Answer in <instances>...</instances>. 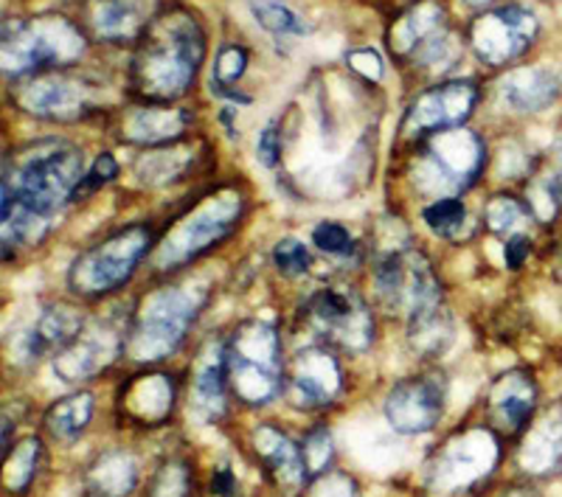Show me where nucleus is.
I'll return each mask as SVG.
<instances>
[{
	"mask_svg": "<svg viewBox=\"0 0 562 497\" xmlns=\"http://www.w3.org/2000/svg\"><path fill=\"white\" fill-rule=\"evenodd\" d=\"M205 59V34L189 9L172 7L155 14L140 32L130 79L147 102H172L194 84Z\"/></svg>",
	"mask_w": 562,
	"mask_h": 497,
	"instance_id": "1",
	"label": "nucleus"
},
{
	"mask_svg": "<svg viewBox=\"0 0 562 497\" xmlns=\"http://www.w3.org/2000/svg\"><path fill=\"white\" fill-rule=\"evenodd\" d=\"M82 149L59 138L29 144L20 158L3 163V197L18 200L37 217H52L54 211L77 200L85 180Z\"/></svg>",
	"mask_w": 562,
	"mask_h": 497,
	"instance_id": "2",
	"label": "nucleus"
},
{
	"mask_svg": "<svg viewBox=\"0 0 562 497\" xmlns=\"http://www.w3.org/2000/svg\"><path fill=\"white\" fill-rule=\"evenodd\" d=\"M225 349L231 394L245 405H265L276 399L284 380L281 343L273 324L268 320H245L234 329Z\"/></svg>",
	"mask_w": 562,
	"mask_h": 497,
	"instance_id": "3",
	"label": "nucleus"
},
{
	"mask_svg": "<svg viewBox=\"0 0 562 497\" xmlns=\"http://www.w3.org/2000/svg\"><path fill=\"white\" fill-rule=\"evenodd\" d=\"M203 304L205 287L200 284H172L149 295L130 331V358L138 363H155L175 354Z\"/></svg>",
	"mask_w": 562,
	"mask_h": 497,
	"instance_id": "4",
	"label": "nucleus"
},
{
	"mask_svg": "<svg viewBox=\"0 0 562 497\" xmlns=\"http://www.w3.org/2000/svg\"><path fill=\"white\" fill-rule=\"evenodd\" d=\"M85 37L70 20L32 18V20H9L3 26V70L7 77H26V74H43L57 70L59 65L74 63L82 57Z\"/></svg>",
	"mask_w": 562,
	"mask_h": 497,
	"instance_id": "5",
	"label": "nucleus"
},
{
	"mask_svg": "<svg viewBox=\"0 0 562 497\" xmlns=\"http://www.w3.org/2000/svg\"><path fill=\"white\" fill-rule=\"evenodd\" d=\"M149 245H153V230L147 225H130V228L108 236L104 242L93 245L74 259L68 270L70 293L85 295V298H102V295L124 287L140 259L147 256Z\"/></svg>",
	"mask_w": 562,
	"mask_h": 497,
	"instance_id": "6",
	"label": "nucleus"
},
{
	"mask_svg": "<svg viewBox=\"0 0 562 497\" xmlns=\"http://www.w3.org/2000/svg\"><path fill=\"white\" fill-rule=\"evenodd\" d=\"M239 214H243V197L234 189H225L217 197L205 200L164 239L158 250V264L160 268H180V264L192 262L194 256L205 253L211 245H217L234 230Z\"/></svg>",
	"mask_w": 562,
	"mask_h": 497,
	"instance_id": "7",
	"label": "nucleus"
},
{
	"mask_svg": "<svg viewBox=\"0 0 562 497\" xmlns=\"http://www.w3.org/2000/svg\"><path fill=\"white\" fill-rule=\"evenodd\" d=\"M378 295L383 304L411 318L441 306V287L434 268L419 250H394L378 268Z\"/></svg>",
	"mask_w": 562,
	"mask_h": 497,
	"instance_id": "8",
	"label": "nucleus"
},
{
	"mask_svg": "<svg viewBox=\"0 0 562 497\" xmlns=\"http://www.w3.org/2000/svg\"><path fill=\"white\" fill-rule=\"evenodd\" d=\"M484 163L486 147L479 135L456 127L428 135L416 172L428 183L425 189H434L436 183L445 189H464L479 178Z\"/></svg>",
	"mask_w": 562,
	"mask_h": 497,
	"instance_id": "9",
	"label": "nucleus"
},
{
	"mask_svg": "<svg viewBox=\"0 0 562 497\" xmlns=\"http://www.w3.org/2000/svg\"><path fill=\"white\" fill-rule=\"evenodd\" d=\"M304 315L321 338L346 351H363L374 340V318H371L369 306L351 290H318L304 304Z\"/></svg>",
	"mask_w": 562,
	"mask_h": 497,
	"instance_id": "10",
	"label": "nucleus"
},
{
	"mask_svg": "<svg viewBox=\"0 0 562 497\" xmlns=\"http://www.w3.org/2000/svg\"><path fill=\"white\" fill-rule=\"evenodd\" d=\"M540 34V20L520 3H504L481 14L470 29L473 48L486 65H506L524 57Z\"/></svg>",
	"mask_w": 562,
	"mask_h": 497,
	"instance_id": "11",
	"label": "nucleus"
},
{
	"mask_svg": "<svg viewBox=\"0 0 562 497\" xmlns=\"http://www.w3.org/2000/svg\"><path fill=\"white\" fill-rule=\"evenodd\" d=\"M18 104L40 118L74 122L97 108V88L68 70H43L20 88Z\"/></svg>",
	"mask_w": 562,
	"mask_h": 497,
	"instance_id": "12",
	"label": "nucleus"
},
{
	"mask_svg": "<svg viewBox=\"0 0 562 497\" xmlns=\"http://www.w3.org/2000/svg\"><path fill=\"white\" fill-rule=\"evenodd\" d=\"M445 410V385L434 374L408 376L391 388L385 399V419L403 436L428 433L439 425Z\"/></svg>",
	"mask_w": 562,
	"mask_h": 497,
	"instance_id": "13",
	"label": "nucleus"
},
{
	"mask_svg": "<svg viewBox=\"0 0 562 497\" xmlns=\"http://www.w3.org/2000/svg\"><path fill=\"white\" fill-rule=\"evenodd\" d=\"M495 461H498V441L486 430H470L450 439L445 450L436 455L434 484L439 489H459V486L486 478Z\"/></svg>",
	"mask_w": 562,
	"mask_h": 497,
	"instance_id": "14",
	"label": "nucleus"
},
{
	"mask_svg": "<svg viewBox=\"0 0 562 497\" xmlns=\"http://www.w3.org/2000/svg\"><path fill=\"white\" fill-rule=\"evenodd\" d=\"M479 102L473 82H445L430 88L411 104L405 115V129L414 135H434L441 129H456L467 122Z\"/></svg>",
	"mask_w": 562,
	"mask_h": 497,
	"instance_id": "15",
	"label": "nucleus"
},
{
	"mask_svg": "<svg viewBox=\"0 0 562 497\" xmlns=\"http://www.w3.org/2000/svg\"><path fill=\"white\" fill-rule=\"evenodd\" d=\"M254 447L259 461L265 464L273 484L279 486L281 495L299 497L301 492L310 486V472L304 464V453L301 444H295L284 430L273 428V425H262L254 433Z\"/></svg>",
	"mask_w": 562,
	"mask_h": 497,
	"instance_id": "16",
	"label": "nucleus"
},
{
	"mask_svg": "<svg viewBox=\"0 0 562 497\" xmlns=\"http://www.w3.org/2000/svg\"><path fill=\"white\" fill-rule=\"evenodd\" d=\"M290 385L295 388L299 399L313 408H324L344 388V371L338 360L324 346H307L299 351L290 365Z\"/></svg>",
	"mask_w": 562,
	"mask_h": 497,
	"instance_id": "17",
	"label": "nucleus"
},
{
	"mask_svg": "<svg viewBox=\"0 0 562 497\" xmlns=\"http://www.w3.org/2000/svg\"><path fill=\"white\" fill-rule=\"evenodd\" d=\"M537 408L535 376L524 369L506 371L490 391L492 425L506 436H518L529 428Z\"/></svg>",
	"mask_w": 562,
	"mask_h": 497,
	"instance_id": "18",
	"label": "nucleus"
},
{
	"mask_svg": "<svg viewBox=\"0 0 562 497\" xmlns=\"http://www.w3.org/2000/svg\"><path fill=\"white\" fill-rule=\"evenodd\" d=\"M124 351H127V343L110 329L88 331L85 338L79 335L68 349L59 351L57 360H54V371L65 383H82L88 376L108 369Z\"/></svg>",
	"mask_w": 562,
	"mask_h": 497,
	"instance_id": "19",
	"label": "nucleus"
},
{
	"mask_svg": "<svg viewBox=\"0 0 562 497\" xmlns=\"http://www.w3.org/2000/svg\"><path fill=\"white\" fill-rule=\"evenodd\" d=\"M501 99L518 113L546 110L562 90V79L551 68H518L509 70L498 84Z\"/></svg>",
	"mask_w": 562,
	"mask_h": 497,
	"instance_id": "20",
	"label": "nucleus"
},
{
	"mask_svg": "<svg viewBox=\"0 0 562 497\" xmlns=\"http://www.w3.org/2000/svg\"><path fill=\"white\" fill-rule=\"evenodd\" d=\"M149 0H93L90 26L102 39H133L149 23Z\"/></svg>",
	"mask_w": 562,
	"mask_h": 497,
	"instance_id": "21",
	"label": "nucleus"
},
{
	"mask_svg": "<svg viewBox=\"0 0 562 497\" xmlns=\"http://www.w3.org/2000/svg\"><path fill=\"white\" fill-rule=\"evenodd\" d=\"M175 383L167 374H144L124 391L122 410L140 425H158L172 414Z\"/></svg>",
	"mask_w": 562,
	"mask_h": 497,
	"instance_id": "22",
	"label": "nucleus"
},
{
	"mask_svg": "<svg viewBox=\"0 0 562 497\" xmlns=\"http://www.w3.org/2000/svg\"><path fill=\"white\" fill-rule=\"evenodd\" d=\"M231 391L228 369H225V349H209L200 358L194 371V408L203 419L217 421L225 416V394Z\"/></svg>",
	"mask_w": 562,
	"mask_h": 497,
	"instance_id": "23",
	"label": "nucleus"
},
{
	"mask_svg": "<svg viewBox=\"0 0 562 497\" xmlns=\"http://www.w3.org/2000/svg\"><path fill=\"white\" fill-rule=\"evenodd\" d=\"M520 466L540 478L562 470V414H549L537 421L520 450Z\"/></svg>",
	"mask_w": 562,
	"mask_h": 497,
	"instance_id": "24",
	"label": "nucleus"
},
{
	"mask_svg": "<svg viewBox=\"0 0 562 497\" xmlns=\"http://www.w3.org/2000/svg\"><path fill=\"white\" fill-rule=\"evenodd\" d=\"M85 329V315L79 313L77 306L70 304H52L45 306L40 313L37 324L32 329V354H43V351L68 349L74 340L82 335Z\"/></svg>",
	"mask_w": 562,
	"mask_h": 497,
	"instance_id": "25",
	"label": "nucleus"
},
{
	"mask_svg": "<svg viewBox=\"0 0 562 497\" xmlns=\"http://www.w3.org/2000/svg\"><path fill=\"white\" fill-rule=\"evenodd\" d=\"M186 133V113L180 110L147 108L133 110L124 122V138L133 144H147V147H164L172 144Z\"/></svg>",
	"mask_w": 562,
	"mask_h": 497,
	"instance_id": "26",
	"label": "nucleus"
},
{
	"mask_svg": "<svg viewBox=\"0 0 562 497\" xmlns=\"http://www.w3.org/2000/svg\"><path fill=\"white\" fill-rule=\"evenodd\" d=\"M93 394L90 391H77V394L65 396V399L54 402L52 408L45 410L43 428L48 430L54 441H63V444H74L79 436L85 433V428L93 419Z\"/></svg>",
	"mask_w": 562,
	"mask_h": 497,
	"instance_id": "27",
	"label": "nucleus"
},
{
	"mask_svg": "<svg viewBox=\"0 0 562 497\" xmlns=\"http://www.w3.org/2000/svg\"><path fill=\"white\" fill-rule=\"evenodd\" d=\"M138 484V466L122 450L104 453L88 470L90 497H127Z\"/></svg>",
	"mask_w": 562,
	"mask_h": 497,
	"instance_id": "28",
	"label": "nucleus"
},
{
	"mask_svg": "<svg viewBox=\"0 0 562 497\" xmlns=\"http://www.w3.org/2000/svg\"><path fill=\"white\" fill-rule=\"evenodd\" d=\"M441 20L445 12L436 3H422V7L411 9L400 23L391 32V45H396V52H416L428 37H434L436 32H441Z\"/></svg>",
	"mask_w": 562,
	"mask_h": 497,
	"instance_id": "29",
	"label": "nucleus"
},
{
	"mask_svg": "<svg viewBox=\"0 0 562 497\" xmlns=\"http://www.w3.org/2000/svg\"><path fill=\"white\" fill-rule=\"evenodd\" d=\"M40 455H43V444H40L37 436L20 439L14 450L3 455V486H7V492L23 495L29 489V484L37 475Z\"/></svg>",
	"mask_w": 562,
	"mask_h": 497,
	"instance_id": "30",
	"label": "nucleus"
},
{
	"mask_svg": "<svg viewBox=\"0 0 562 497\" xmlns=\"http://www.w3.org/2000/svg\"><path fill=\"white\" fill-rule=\"evenodd\" d=\"M189 153L180 147H153V153H147L144 158H138L135 163V178L144 185H167L172 180H178L189 166Z\"/></svg>",
	"mask_w": 562,
	"mask_h": 497,
	"instance_id": "31",
	"label": "nucleus"
},
{
	"mask_svg": "<svg viewBox=\"0 0 562 497\" xmlns=\"http://www.w3.org/2000/svg\"><path fill=\"white\" fill-rule=\"evenodd\" d=\"M250 14L259 26L268 34L276 37H299V34H307V23L281 0H250Z\"/></svg>",
	"mask_w": 562,
	"mask_h": 497,
	"instance_id": "32",
	"label": "nucleus"
},
{
	"mask_svg": "<svg viewBox=\"0 0 562 497\" xmlns=\"http://www.w3.org/2000/svg\"><path fill=\"white\" fill-rule=\"evenodd\" d=\"M450 338H453V326H450L448 315L441 313V306L411 318V340L419 351L439 354L450 343Z\"/></svg>",
	"mask_w": 562,
	"mask_h": 497,
	"instance_id": "33",
	"label": "nucleus"
},
{
	"mask_svg": "<svg viewBox=\"0 0 562 497\" xmlns=\"http://www.w3.org/2000/svg\"><path fill=\"white\" fill-rule=\"evenodd\" d=\"M248 68V52L243 45H225L220 48L217 63H214V74H211V88L217 90V97L234 99V102H248V97H239L231 90V84H237L239 77Z\"/></svg>",
	"mask_w": 562,
	"mask_h": 497,
	"instance_id": "34",
	"label": "nucleus"
},
{
	"mask_svg": "<svg viewBox=\"0 0 562 497\" xmlns=\"http://www.w3.org/2000/svg\"><path fill=\"white\" fill-rule=\"evenodd\" d=\"M529 205H524L520 200L506 197V194H498V197H492L490 205H486V225H490L492 234H512L518 230L520 223L529 219Z\"/></svg>",
	"mask_w": 562,
	"mask_h": 497,
	"instance_id": "35",
	"label": "nucleus"
},
{
	"mask_svg": "<svg viewBox=\"0 0 562 497\" xmlns=\"http://www.w3.org/2000/svg\"><path fill=\"white\" fill-rule=\"evenodd\" d=\"M301 453H304V464H307L310 472V484L321 475H326L329 464L335 459V444H333V436L326 428H315L310 430L304 444H301Z\"/></svg>",
	"mask_w": 562,
	"mask_h": 497,
	"instance_id": "36",
	"label": "nucleus"
},
{
	"mask_svg": "<svg viewBox=\"0 0 562 497\" xmlns=\"http://www.w3.org/2000/svg\"><path fill=\"white\" fill-rule=\"evenodd\" d=\"M425 223L430 225V228L436 230V234L441 236H453L456 230L464 225V203H461L459 197H439L436 203H430L428 208H425Z\"/></svg>",
	"mask_w": 562,
	"mask_h": 497,
	"instance_id": "37",
	"label": "nucleus"
},
{
	"mask_svg": "<svg viewBox=\"0 0 562 497\" xmlns=\"http://www.w3.org/2000/svg\"><path fill=\"white\" fill-rule=\"evenodd\" d=\"M529 211L540 223H551L560 211V183L554 180H537L529 185V200H526Z\"/></svg>",
	"mask_w": 562,
	"mask_h": 497,
	"instance_id": "38",
	"label": "nucleus"
},
{
	"mask_svg": "<svg viewBox=\"0 0 562 497\" xmlns=\"http://www.w3.org/2000/svg\"><path fill=\"white\" fill-rule=\"evenodd\" d=\"M273 262L281 275L295 279V275H301L310 268V250L299 239H281L273 248Z\"/></svg>",
	"mask_w": 562,
	"mask_h": 497,
	"instance_id": "39",
	"label": "nucleus"
},
{
	"mask_svg": "<svg viewBox=\"0 0 562 497\" xmlns=\"http://www.w3.org/2000/svg\"><path fill=\"white\" fill-rule=\"evenodd\" d=\"M313 242H315V248L324 250V253H333V256H346V253H351V248H355L349 230L338 223L315 225Z\"/></svg>",
	"mask_w": 562,
	"mask_h": 497,
	"instance_id": "40",
	"label": "nucleus"
},
{
	"mask_svg": "<svg viewBox=\"0 0 562 497\" xmlns=\"http://www.w3.org/2000/svg\"><path fill=\"white\" fill-rule=\"evenodd\" d=\"M189 472L180 464H169L158 472L153 484V497H189Z\"/></svg>",
	"mask_w": 562,
	"mask_h": 497,
	"instance_id": "41",
	"label": "nucleus"
},
{
	"mask_svg": "<svg viewBox=\"0 0 562 497\" xmlns=\"http://www.w3.org/2000/svg\"><path fill=\"white\" fill-rule=\"evenodd\" d=\"M119 174V163H115V158L110 153L99 155L97 160H93V166H90V172L85 174L82 185H79V194L77 197H82V194L93 192V189H99V185L110 183V180Z\"/></svg>",
	"mask_w": 562,
	"mask_h": 497,
	"instance_id": "42",
	"label": "nucleus"
},
{
	"mask_svg": "<svg viewBox=\"0 0 562 497\" xmlns=\"http://www.w3.org/2000/svg\"><path fill=\"white\" fill-rule=\"evenodd\" d=\"M256 158L262 160V166L273 169L281 158V135H279V124H268L256 140Z\"/></svg>",
	"mask_w": 562,
	"mask_h": 497,
	"instance_id": "43",
	"label": "nucleus"
},
{
	"mask_svg": "<svg viewBox=\"0 0 562 497\" xmlns=\"http://www.w3.org/2000/svg\"><path fill=\"white\" fill-rule=\"evenodd\" d=\"M346 63L358 70V74H363L366 79H374V82L383 79V59H380V54L374 48H358V52L346 54Z\"/></svg>",
	"mask_w": 562,
	"mask_h": 497,
	"instance_id": "44",
	"label": "nucleus"
},
{
	"mask_svg": "<svg viewBox=\"0 0 562 497\" xmlns=\"http://www.w3.org/2000/svg\"><path fill=\"white\" fill-rule=\"evenodd\" d=\"M529 253H531V239H529V236H524V234L509 236V242H506V253H504L506 268L518 270L520 264H524L526 259H529Z\"/></svg>",
	"mask_w": 562,
	"mask_h": 497,
	"instance_id": "45",
	"label": "nucleus"
},
{
	"mask_svg": "<svg viewBox=\"0 0 562 497\" xmlns=\"http://www.w3.org/2000/svg\"><path fill=\"white\" fill-rule=\"evenodd\" d=\"M211 492H214L217 497L237 495V478H234L231 466H220V470L214 472V478H211Z\"/></svg>",
	"mask_w": 562,
	"mask_h": 497,
	"instance_id": "46",
	"label": "nucleus"
},
{
	"mask_svg": "<svg viewBox=\"0 0 562 497\" xmlns=\"http://www.w3.org/2000/svg\"><path fill=\"white\" fill-rule=\"evenodd\" d=\"M504 497H535V495H531V492H524V489H515V492H509V495H504Z\"/></svg>",
	"mask_w": 562,
	"mask_h": 497,
	"instance_id": "47",
	"label": "nucleus"
},
{
	"mask_svg": "<svg viewBox=\"0 0 562 497\" xmlns=\"http://www.w3.org/2000/svg\"><path fill=\"white\" fill-rule=\"evenodd\" d=\"M560 275H562V253H560Z\"/></svg>",
	"mask_w": 562,
	"mask_h": 497,
	"instance_id": "48",
	"label": "nucleus"
}]
</instances>
